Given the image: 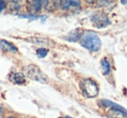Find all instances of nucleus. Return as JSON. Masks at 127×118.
<instances>
[{
  "label": "nucleus",
  "mask_w": 127,
  "mask_h": 118,
  "mask_svg": "<svg viewBox=\"0 0 127 118\" xmlns=\"http://www.w3.org/2000/svg\"><path fill=\"white\" fill-rule=\"evenodd\" d=\"M9 79L15 84H23L25 83V76L23 73H10Z\"/></svg>",
  "instance_id": "7"
},
{
  "label": "nucleus",
  "mask_w": 127,
  "mask_h": 118,
  "mask_svg": "<svg viewBox=\"0 0 127 118\" xmlns=\"http://www.w3.org/2000/svg\"><path fill=\"white\" fill-rule=\"evenodd\" d=\"M101 68H102V71H103V74L105 76H107V75L110 74L111 72V65L110 62L106 60V59H102L101 62Z\"/></svg>",
  "instance_id": "9"
},
{
  "label": "nucleus",
  "mask_w": 127,
  "mask_h": 118,
  "mask_svg": "<svg viewBox=\"0 0 127 118\" xmlns=\"http://www.w3.org/2000/svg\"><path fill=\"white\" fill-rule=\"evenodd\" d=\"M20 17H22V18H28V19H33V20H35V19H37L39 18V16H35V15H31V14H30V15H21Z\"/></svg>",
  "instance_id": "15"
},
{
  "label": "nucleus",
  "mask_w": 127,
  "mask_h": 118,
  "mask_svg": "<svg viewBox=\"0 0 127 118\" xmlns=\"http://www.w3.org/2000/svg\"><path fill=\"white\" fill-rule=\"evenodd\" d=\"M46 1H39V0H36V1H30L28 2V3H30V6H31L32 10L34 11H40L42 10V3H44Z\"/></svg>",
  "instance_id": "10"
},
{
  "label": "nucleus",
  "mask_w": 127,
  "mask_h": 118,
  "mask_svg": "<svg viewBox=\"0 0 127 118\" xmlns=\"http://www.w3.org/2000/svg\"><path fill=\"white\" fill-rule=\"evenodd\" d=\"M34 39H35V40H31V41L34 43H35V44H49L48 40L45 38H38V37H35V38H34Z\"/></svg>",
  "instance_id": "14"
},
{
  "label": "nucleus",
  "mask_w": 127,
  "mask_h": 118,
  "mask_svg": "<svg viewBox=\"0 0 127 118\" xmlns=\"http://www.w3.org/2000/svg\"><path fill=\"white\" fill-rule=\"evenodd\" d=\"M6 7V4H5V3L3 1H0V12L2 11V10H3V9Z\"/></svg>",
  "instance_id": "16"
},
{
  "label": "nucleus",
  "mask_w": 127,
  "mask_h": 118,
  "mask_svg": "<svg viewBox=\"0 0 127 118\" xmlns=\"http://www.w3.org/2000/svg\"><path fill=\"white\" fill-rule=\"evenodd\" d=\"M2 112H3V108H2V107H0V116L2 115Z\"/></svg>",
  "instance_id": "17"
},
{
  "label": "nucleus",
  "mask_w": 127,
  "mask_h": 118,
  "mask_svg": "<svg viewBox=\"0 0 127 118\" xmlns=\"http://www.w3.org/2000/svg\"><path fill=\"white\" fill-rule=\"evenodd\" d=\"M48 52H49V51H48L47 49L42 47V48H39V49H37L36 55H37V57H38V58H45V57L48 55Z\"/></svg>",
  "instance_id": "12"
},
{
  "label": "nucleus",
  "mask_w": 127,
  "mask_h": 118,
  "mask_svg": "<svg viewBox=\"0 0 127 118\" xmlns=\"http://www.w3.org/2000/svg\"><path fill=\"white\" fill-rule=\"evenodd\" d=\"M80 5L79 1H62V7L63 9H68L70 7H78Z\"/></svg>",
  "instance_id": "11"
},
{
  "label": "nucleus",
  "mask_w": 127,
  "mask_h": 118,
  "mask_svg": "<svg viewBox=\"0 0 127 118\" xmlns=\"http://www.w3.org/2000/svg\"><path fill=\"white\" fill-rule=\"evenodd\" d=\"M60 118H62V117H60Z\"/></svg>",
  "instance_id": "21"
},
{
  "label": "nucleus",
  "mask_w": 127,
  "mask_h": 118,
  "mask_svg": "<svg viewBox=\"0 0 127 118\" xmlns=\"http://www.w3.org/2000/svg\"><path fill=\"white\" fill-rule=\"evenodd\" d=\"M80 44L82 47L90 51H98L101 48V40L99 37L94 31H85L81 34Z\"/></svg>",
  "instance_id": "1"
},
{
  "label": "nucleus",
  "mask_w": 127,
  "mask_h": 118,
  "mask_svg": "<svg viewBox=\"0 0 127 118\" xmlns=\"http://www.w3.org/2000/svg\"><path fill=\"white\" fill-rule=\"evenodd\" d=\"M121 3H123V4H126V3H127V1H121Z\"/></svg>",
  "instance_id": "18"
},
{
  "label": "nucleus",
  "mask_w": 127,
  "mask_h": 118,
  "mask_svg": "<svg viewBox=\"0 0 127 118\" xmlns=\"http://www.w3.org/2000/svg\"><path fill=\"white\" fill-rule=\"evenodd\" d=\"M66 118H72V117H67Z\"/></svg>",
  "instance_id": "19"
},
{
  "label": "nucleus",
  "mask_w": 127,
  "mask_h": 118,
  "mask_svg": "<svg viewBox=\"0 0 127 118\" xmlns=\"http://www.w3.org/2000/svg\"><path fill=\"white\" fill-rule=\"evenodd\" d=\"M0 48L3 50V51H6V52H10V53H17L18 50L17 47L12 43L9 42L4 39H1L0 40Z\"/></svg>",
  "instance_id": "6"
},
{
  "label": "nucleus",
  "mask_w": 127,
  "mask_h": 118,
  "mask_svg": "<svg viewBox=\"0 0 127 118\" xmlns=\"http://www.w3.org/2000/svg\"><path fill=\"white\" fill-rule=\"evenodd\" d=\"M8 118H15V117H8Z\"/></svg>",
  "instance_id": "20"
},
{
  "label": "nucleus",
  "mask_w": 127,
  "mask_h": 118,
  "mask_svg": "<svg viewBox=\"0 0 127 118\" xmlns=\"http://www.w3.org/2000/svg\"><path fill=\"white\" fill-rule=\"evenodd\" d=\"M24 73L27 77L33 81H36L39 83H48V76L35 65H29L24 68Z\"/></svg>",
  "instance_id": "2"
},
{
  "label": "nucleus",
  "mask_w": 127,
  "mask_h": 118,
  "mask_svg": "<svg viewBox=\"0 0 127 118\" xmlns=\"http://www.w3.org/2000/svg\"><path fill=\"white\" fill-rule=\"evenodd\" d=\"M80 31V29H75L72 30V31H70L66 36V40L70 41V42H76L81 37V33Z\"/></svg>",
  "instance_id": "8"
},
{
  "label": "nucleus",
  "mask_w": 127,
  "mask_h": 118,
  "mask_svg": "<svg viewBox=\"0 0 127 118\" xmlns=\"http://www.w3.org/2000/svg\"><path fill=\"white\" fill-rule=\"evenodd\" d=\"M80 89L84 96L87 98L95 97L99 94V86L92 79H85L80 83Z\"/></svg>",
  "instance_id": "3"
},
{
  "label": "nucleus",
  "mask_w": 127,
  "mask_h": 118,
  "mask_svg": "<svg viewBox=\"0 0 127 118\" xmlns=\"http://www.w3.org/2000/svg\"><path fill=\"white\" fill-rule=\"evenodd\" d=\"M10 3H11L10 5V8H11V10H13V11H17V10H20L21 8V4H19V3H21L20 1H10L9 2Z\"/></svg>",
  "instance_id": "13"
},
{
  "label": "nucleus",
  "mask_w": 127,
  "mask_h": 118,
  "mask_svg": "<svg viewBox=\"0 0 127 118\" xmlns=\"http://www.w3.org/2000/svg\"><path fill=\"white\" fill-rule=\"evenodd\" d=\"M92 23L94 24V26L99 29L100 28H104L106 27L109 24H110V21H109V18L107 17V15L104 13H95L93 15L92 18Z\"/></svg>",
  "instance_id": "4"
},
{
  "label": "nucleus",
  "mask_w": 127,
  "mask_h": 118,
  "mask_svg": "<svg viewBox=\"0 0 127 118\" xmlns=\"http://www.w3.org/2000/svg\"><path fill=\"white\" fill-rule=\"evenodd\" d=\"M99 104H100L102 107L110 109V110H119V111L126 112L127 113V110L124 107L120 106V105L117 104V103H113V102H112V101H109V100H105V99L100 100V101H99Z\"/></svg>",
  "instance_id": "5"
}]
</instances>
